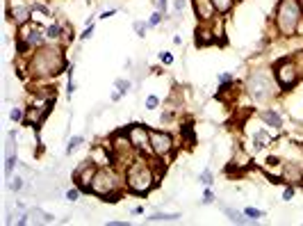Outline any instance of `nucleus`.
I'll return each instance as SVG.
<instances>
[{
    "label": "nucleus",
    "instance_id": "7c9ffc66",
    "mask_svg": "<svg viewBox=\"0 0 303 226\" xmlns=\"http://www.w3.org/2000/svg\"><path fill=\"white\" fill-rule=\"evenodd\" d=\"M148 28H151V25H148L146 21H135V32H137V37H139V39L146 37V30H148Z\"/></svg>",
    "mask_w": 303,
    "mask_h": 226
},
{
    "label": "nucleus",
    "instance_id": "49530a36",
    "mask_svg": "<svg viewBox=\"0 0 303 226\" xmlns=\"http://www.w3.org/2000/svg\"><path fill=\"white\" fill-rule=\"evenodd\" d=\"M130 212H133V215H141V212H144V208H141V206H135Z\"/></svg>",
    "mask_w": 303,
    "mask_h": 226
},
{
    "label": "nucleus",
    "instance_id": "37998d69",
    "mask_svg": "<svg viewBox=\"0 0 303 226\" xmlns=\"http://www.w3.org/2000/svg\"><path fill=\"white\" fill-rule=\"evenodd\" d=\"M157 9H162L164 14H167V0H157Z\"/></svg>",
    "mask_w": 303,
    "mask_h": 226
},
{
    "label": "nucleus",
    "instance_id": "bb28decb",
    "mask_svg": "<svg viewBox=\"0 0 303 226\" xmlns=\"http://www.w3.org/2000/svg\"><path fill=\"white\" fill-rule=\"evenodd\" d=\"M9 119L14 121V123H23L25 121V110L23 107H12L9 110Z\"/></svg>",
    "mask_w": 303,
    "mask_h": 226
},
{
    "label": "nucleus",
    "instance_id": "2eb2a0df",
    "mask_svg": "<svg viewBox=\"0 0 303 226\" xmlns=\"http://www.w3.org/2000/svg\"><path fill=\"white\" fill-rule=\"evenodd\" d=\"M281 178L285 183H303V167L301 165H296V162H285L283 165V174H281Z\"/></svg>",
    "mask_w": 303,
    "mask_h": 226
},
{
    "label": "nucleus",
    "instance_id": "f03ea898",
    "mask_svg": "<svg viewBox=\"0 0 303 226\" xmlns=\"http://www.w3.org/2000/svg\"><path fill=\"white\" fill-rule=\"evenodd\" d=\"M123 181H126V190L128 192H133V194H148L151 190L155 188L157 183H160V174L155 172V167L153 162H146V160H133L130 167L126 169V176H123Z\"/></svg>",
    "mask_w": 303,
    "mask_h": 226
},
{
    "label": "nucleus",
    "instance_id": "58836bf2",
    "mask_svg": "<svg viewBox=\"0 0 303 226\" xmlns=\"http://www.w3.org/2000/svg\"><path fill=\"white\" fill-rule=\"evenodd\" d=\"M183 9H185V0H173V12H176V16L183 14Z\"/></svg>",
    "mask_w": 303,
    "mask_h": 226
},
{
    "label": "nucleus",
    "instance_id": "20e7f679",
    "mask_svg": "<svg viewBox=\"0 0 303 226\" xmlns=\"http://www.w3.org/2000/svg\"><path fill=\"white\" fill-rule=\"evenodd\" d=\"M301 21H303L301 2H299V0H281L278 12H276V25H278L281 35H285V37L296 35Z\"/></svg>",
    "mask_w": 303,
    "mask_h": 226
},
{
    "label": "nucleus",
    "instance_id": "6e6552de",
    "mask_svg": "<svg viewBox=\"0 0 303 226\" xmlns=\"http://www.w3.org/2000/svg\"><path fill=\"white\" fill-rule=\"evenodd\" d=\"M151 133V149H153V156L157 158H169L173 149H176V142L171 133H164V130H155V128H148Z\"/></svg>",
    "mask_w": 303,
    "mask_h": 226
},
{
    "label": "nucleus",
    "instance_id": "9b49d317",
    "mask_svg": "<svg viewBox=\"0 0 303 226\" xmlns=\"http://www.w3.org/2000/svg\"><path fill=\"white\" fill-rule=\"evenodd\" d=\"M21 28V37L18 39H23V41H28L32 48H41V46H46V35L41 32V28L39 25H34V23H25V25H18Z\"/></svg>",
    "mask_w": 303,
    "mask_h": 226
},
{
    "label": "nucleus",
    "instance_id": "aec40b11",
    "mask_svg": "<svg viewBox=\"0 0 303 226\" xmlns=\"http://www.w3.org/2000/svg\"><path fill=\"white\" fill-rule=\"evenodd\" d=\"M82 144H84V137H82V135L68 137V142H67V149H64V153H67V156H73V153H75L78 149H80Z\"/></svg>",
    "mask_w": 303,
    "mask_h": 226
},
{
    "label": "nucleus",
    "instance_id": "6ab92c4d",
    "mask_svg": "<svg viewBox=\"0 0 303 226\" xmlns=\"http://www.w3.org/2000/svg\"><path fill=\"white\" fill-rule=\"evenodd\" d=\"M215 41L217 37L207 28H199L196 30V46H210V44H215Z\"/></svg>",
    "mask_w": 303,
    "mask_h": 226
},
{
    "label": "nucleus",
    "instance_id": "393cba45",
    "mask_svg": "<svg viewBox=\"0 0 303 226\" xmlns=\"http://www.w3.org/2000/svg\"><path fill=\"white\" fill-rule=\"evenodd\" d=\"M212 2H215L219 14H228L230 9H233V5H235V0H212Z\"/></svg>",
    "mask_w": 303,
    "mask_h": 226
},
{
    "label": "nucleus",
    "instance_id": "a19ab883",
    "mask_svg": "<svg viewBox=\"0 0 303 226\" xmlns=\"http://www.w3.org/2000/svg\"><path fill=\"white\" fill-rule=\"evenodd\" d=\"M117 12H118L117 7H114V9H107V12H103V14L98 16V18H110V16H114V14H117Z\"/></svg>",
    "mask_w": 303,
    "mask_h": 226
},
{
    "label": "nucleus",
    "instance_id": "ddd939ff",
    "mask_svg": "<svg viewBox=\"0 0 303 226\" xmlns=\"http://www.w3.org/2000/svg\"><path fill=\"white\" fill-rule=\"evenodd\" d=\"M192 5H194V12H196V18L203 25H207L217 16V7L212 0H192Z\"/></svg>",
    "mask_w": 303,
    "mask_h": 226
},
{
    "label": "nucleus",
    "instance_id": "4468645a",
    "mask_svg": "<svg viewBox=\"0 0 303 226\" xmlns=\"http://www.w3.org/2000/svg\"><path fill=\"white\" fill-rule=\"evenodd\" d=\"M258 117L262 121H265V126H269V128L274 130H283V114L278 112V110H274V107H265V110H260Z\"/></svg>",
    "mask_w": 303,
    "mask_h": 226
},
{
    "label": "nucleus",
    "instance_id": "f8f14e48",
    "mask_svg": "<svg viewBox=\"0 0 303 226\" xmlns=\"http://www.w3.org/2000/svg\"><path fill=\"white\" fill-rule=\"evenodd\" d=\"M16 162H18V158H16V133L9 130L7 144H5V178H12Z\"/></svg>",
    "mask_w": 303,
    "mask_h": 226
},
{
    "label": "nucleus",
    "instance_id": "72a5a7b5",
    "mask_svg": "<svg viewBox=\"0 0 303 226\" xmlns=\"http://www.w3.org/2000/svg\"><path fill=\"white\" fill-rule=\"evenodd\" d=\"M180 133H183V135L187 137V142H189V146H194V142H196V139H194V133H192V123H185V126L180 128Z\"/></svg>",
    "mask_w": 303,
    "mask_h": 226
},
{
    "label": "nucleus",
    "instance_id": "cd10ccee",
    "mask_svg": "<svg viewBox=\"0 0 303 226\" xmlns=\"http://www.w3.org/2000/svg\"><path fill=\"white\" fill-rule=\"evenodd\" d=\"M144 105H146V110H157V107H160V96H155V94H148L146 101H144Z\"/></svg>",
    "mask_w": 303,
    "mask_h": 226
},
{
    "label": "nucleus",
    "instance_id": "79ce46f5",
    "mask_svg": "<svg viewBox=\"0 0 303 226\" xmlns=\"http://www.w3.org/2000/svg\"><path fill=\"white\" fill-rule=\"evenodd\" d=\"M121 98H123V96H121L118 91H112V94H110V101H112V103H117V101H121Z\"/></svg>",
    "mask_w": 303,
    "mask_h": 226
},
{
    "label": "nucleus",
    "instance_id": "473e14b6",
    "mask_svg": "<svg viewBox=\"0 0 303 226\" xmlns=\"http://www.w3.org/2000/svg\"><path fill=\"white\" fill-rule=\"evenodd\" d=\"M199 181L203 183V185H212L215 183V176H212V169H203L199 176Z\"/></svg>",
    "mask_w": 303,
    "mask_h": 226
},
{
    "label": "nucleus",
    "instance_id": "c756f323",
    "mask_svg": "<svg viewBox=\"0 0 303 226\" xmlns=\"http://www.w3.org/2000/svg\"><path fill=\"white\" fill-rule=\"evenodd\" d=\"M244 212H246V215H249L251 219H255V222H260V219L265 217V210H260V208H253V206L244 208Z\"/></svg>",
    "mask_w": 303,
    "mask_h": 226
},
{
    "label": "nucleus",
    "instance_id": "0eeeda50",
    "mask_svg": "<svg viewBox=\"0 0 303 226\" xmlns=\"http://www.w3.org/2000/svg\"><path fill=\"white\" fill-rule=\"evenodd\" d=\"M96 172H98V162L91 158V156H89L87 160H82L80 165L73 169V181H75V185H78L82 192L91 194V181H94Z\"/></svg>",
    "mask_w": 303,
    "mask_h": 226
},
{
    "label": "nucleus",
    "instance_id": "c9c22d12",
    "mask_svg": "<svg viewBox=\"0 0 303 226\" xmlns=\"http://www.w3.org/2000/svg\"><path fill=\"white\" fill-rule=\"evenodd\" d=\"M32 9H34V12H39V14H44V16H50V9L46 7L44 2H32Z\"/></svg>",
    "mask_w": 303,
    "mask_h": 226
},
{
    "label": "nucleus",
    "instance_id": "f704fd0d",
    "mask_svg": "<svg viewBox=\"0 0 303 226\" xmlns=\"http://www.w3.org/2000/svg\"><path fill=\"white\" fill-rule=\"evenodd\" d=\"M294 194H296L294 185H292V183H287V188H285V192H283V201H292V199H294Z\"/></svg>",
    "mask_w": 303,
    "mask_h": 226
},
{
    "label": "nucleus",
    "instance_id": "dca6fc26",
    "mask_svg": "<svg viewBox=\"0 0 303 226\" xmlns=\"http://www.w3.org/2000/svg\"><path fill=\"white\" fill-rule=\"evenodd\" d=\"M221 210H223V215L228 217L230 224H258V222L251 219L246 212H239V210H235V208H230V206H221Z\"/></svg>",
    "mask_w": 303,
    "mask_h": 226
},
{
    "label": "nucleus",
    "instance_id": "2f4dec72",
    "mask_svg": "<svg viewBox=\"0 0 303 226\" xmlns=\"http://www.w3.org/2000/svg\"><path fill=\"white\" fill-rule=\"evenodd\" d=\"M80 194H82V190L75 185V188L67 190V201H71V204H75V201H80Z\"/></svg>",
    "mask_w": 303,
    "mask_h": 226
},
{
    "label": "nucleus",
    "instance_id": "f257e3e1",
    "mask_svg": "<svg viewBox=\"0 0 303 226\" xmlns=\"http://www.w3.org/2000/svg\"><path fill=\"white\" fill-rule=\"evenodd\" d=\"M64 69H68L67 60H64L62 48L57 46H41L28 62V71L34 78H52V75H59Z\"/></svg>",
    "mask_w": 303,
    "mask_h": 226
},
{
    "label": "nucleus",
    "instance_id": "9d476101",
    "mask_svg": "<svg viewBox=\"0 0 303 226\" xmlns=\"http://www.w3.org/2000/svg\"><path fill=\"white\" fill-rule=\"evenodd\" d=\"M7 16L16 25H25L32 16V5L28 0H7Z\"/></svg>",
    "mask_w": 303,
    "mask_h": 226
},
{
    "label": "nucleus",
    "instance_id": "a18cd8bd",
    "mask_svg": "<svg viewBox=\"0 0 303 226\" xmlns=\"http://www.w3.org/2000/svg\"><path fill=\"white\" fill-rule=\"evenodd\" d=\"M173 44H176V46H183V37H180V35H173Z\"/></svg>",
    "mask_w": 303,
    "mask_h": 226
},
{
    "label": "nucleus",
    "instance_id": "b1692460",
    "mask_svg": "<svg viewBox=\"0 0 303 226\" xmlns=\"http://www.w3.org/2000/svg\"><path fill=\"white\" fill-rule=\"evenodd\" d=\"M62 35H64V28H62V25H57V23H55V25H48V30H46V37L52 39V41H59V39H62Z\"/></svg>",
    "mask_w": 303,
    "mask_h": 226
},
{
    "label": "nucleus",
    "instance_id": "7ed1b4c3",
    "mask_svg": "<svg viewBox=\"0 0 303 226\" xmlns=\"http://www.w3.org/2000/svg\"><path fill=\"white\" fill-rule=\"evenodd\" d=\"M244 87H246V94H249L255 103H269V101H274L276 94L281 91L274 73H269V71H265V69H255V71H251L249 78H246Z\"/></svg>",
    "mask_w": 303,
    "mask_h": 226
},
{
    "label": "nucleus",
    "instance_id": "f3484780",
    "mask_svg": "<svg viewBox=\"0 0 303 226\" xmlns=\"http://www.w3.org/2000/svg\"><path fill=\"white\" fill-rule=\"evenodd\" d=\"M183 215L180 212H153V215H148L146 222L148 224H171V222H180Z\"/></svg>",
    "mask_w": 303,
    "mask_h": 226
},
{
    "label": "nucleus",
    "instance_id": "423d86ee",
    "mask_svg": "<svg viewBox=\"0 0 303 226\" xmlns=\"http://www.w3.org/2000/svg\"><path fill=\"white\" fill-rule=\"evenodd\" d=\"M274 78L278 83V87H281V91H287L294 87L296 80H299V67L292 62V57H283V60L276 62Z\"/></svg>",
    "mask_w": 303,
    "mask_h": 226
},
{
    "label": "nucleus",
    "instance_id": "4c0bfd02",
    "mask_svg": "<svg viewBox=\"0 0 303 226\" xmlns=\"http://www.w3.org/2000/svg\"><path fill=\"white\" fill-rule=\"evenodd\" d=\"M94 30H96V28H94V23H91V25H87V28H84V32L80 35V39H82V41H84V39H91V37H94Z\"/></svg>",
    "mask_w": 303,
    "mask_h": 226
},
{
    "label": "nucleus",
    "instance_id": "a878e982",
    "mask_svg": "<svg viewBox=\"0 0 303 226\" xmlns=\"http://www.w3.org/2000/svg\"><path fill=\"white\" fill-rule=\"evenodd\" d=\"M215 201H217V196H215V190H212V185H205V192H203L201 204H203V206H212Z\"/></svg>",
    "mask_w": 303,
    "mask_h": 226
},
{
    "label": "nucleus",
    "instance_id": "1a4fd4ad",
    "mask_svg": "<svg viewBox=\"0 0 303 226\" xmlns=\"http://www.w3.org/2000/svg\"><path fill=\"white\" fill-rule=\"evenodd\" d=\"M128 135H130V142H133L135 151H139V153H153L151 149V133L144 123H133V126H128Z\"/></svg>",
    "mask_w": 303,
    "mask_h": 226
},
{
    "label": "nucleus",
    "instance_id": "a211bd4d",
    "mask_svg": "<svg viewBox=\"0 0 303 226\" xmlns=\"http://www.w3.org/2000/svg\"><path fill=\"white\" fill-rule=\"evenodd\" d=\"M269 142H271V135H269L265 128H260L258 133L253 135V151L258 153V151L267 149V146H269Z\"/></svg>",
    "mask_w": 303,
    "mask_h": 226
},
{
    "label": "nucleus",
    "instance_id": "412c9836",
    "mask_svg": "<svg viewBox=\"0 0 303 226\" xmlns=\"http://www.w3.org/2000/svg\"><path fill=\"white\" fill-rule=\"evenodd\" d=\"M114 89H117L121 96H128V94L133 91V83L126 80V78H117V80H114Z\"/></svg>",
    "mask_w": 303,
    "mask_h": 226
},
{
    "label": "nucleus",
    "instance_id": "4be33fe9",
    "mask_svg": "<svg viewBox=\"0 0 303 226\" xmlns=\"http://www.w3.org/2000/svg\"><path fill=\"white\" fill-rule=\"evenodd\" d=\"M249 162H251V156H249L244 149H239V156H235L233 167H237V169H244V167H249Z\"/></svg>",
    "mask_w": 303,
    "mask_h": 226
},
{
    "label": "nucleus",
    "instance_id": "c03bdc74",
    "mask_svg": "<svg viewBox=\"0 0 303 226\" xmlns=\"http://www.w3.org/2000/svg\"><path fill=\"white\" fill-rule=\"evenodd\" d=\"M130 222H107V226H128Z\"/></svg>",
    "mask_w": 303,
    "mask_h": 226
},
{
    "label": "nucleus",
    "instance_id": "39448f33",
    "mask_svg": "<svg viewBox=\"0 0 303 226\" xmlns=\"http://www.w3.org/2000/svg\"><path fill=\"white\" fill-rule=\"evenodd\" d=\"M123 185H126V181H121V176L117 174V169H110V165H103V167H98L96 176H94V181H91V194L105 199V196H110V194L123 192V190H121Z\"/></svg>",
    "mask_w": 303,
    "mask_h": 226
},
{
    "label": "nucleus",
    "instance_id": "e433bc0d",
    "mask_svg": "<svg viewBox=\"0 0 303 226\" xmlns=\"http://www.w3.org/2000/svg\"><path fill=\"white\" fill-rule=\"evenodd\" d=\"M160 62L167 64V67H171V64H173V55L167 53V51H162V53H160Z\"/></svg>",
    "mask_w": 303,
    "mask_h": 226
},
{
    "label": "nucleus",
    "instance_id": "5701e85b",
    "mask_svg": "<svg viewBox=\"0 0 303 226\" xmlns=\"http://www.w3.org/2000/svg\"><path fill=\"white\" fill-rule=\"evenodd\" d=\"M23 188H25V181H23V176H12V178H7V190H12L14 194H18Z\"/></svg>",
    "mask_w": 303,
    "mask_h": 226
},
{
    "label": "nucleus",
    "instance_id": "ea45409f",
    "mask_svg": "<svg viewBox=\"0 0 303 226\" xmlns=\"http://www.w3.org/2000/svg\"><path fill=\"white\" fill-rule=\"evenodd\" d=\"M217 80H219V85H223V83H233L235 78H233V73H219L217 75Z\"/></svg>",
    "mask_w": 303,
    "mask_h": 226
},
{
    "label": "nucleus",
    "instance_id": "c85d7f7f",
    "mask_svg": "<svg viewBox=\"0 0 303 226\" xmlns=\"http://www.w3.org/2000/svg\"><path fill=\"white\" fill-rule=\"evenodd\" d=\"M164 16H167V14H164L162 9H157V12H153V14H151V18H148V25H151V28H155V25H160Z\"/></svg>",
    "mask_w": 303,
    "mask_h": 226
}]
</instances>
